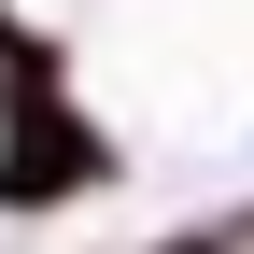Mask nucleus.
I'll return each instance as SVG.
<instances>
[{
	"instance_id": "obj_2",
	"label": "nucleus",
	"mask_w": 254,
	"mask_h": 254,
	"mask_svg": "<svg viewBox=\"0 0 254 254\" xmlns=\"http://www.w3.org/2000/svg\"><path fill=\"white\" fill-rule=\"evenodd\" d=\"M0 43H14V28H0Z\"/></svg>"
},
{
	"instance_id": "obj_1",
	"label": "nucleus",
	"mask_w": 254,
	"mask_h": 254,
	"mask_svg": "<svg viewBox=\"0 0 254 254\" xmlns=\"http://www.w3.org/2000/svg\"><path fill=\"white\" fill-rule=\"evenodd\" d=\"M85 184H113V141L85 113H57V99H14V141H0V212H57V198H85Z\"/></svg>"
}]
</instances>
